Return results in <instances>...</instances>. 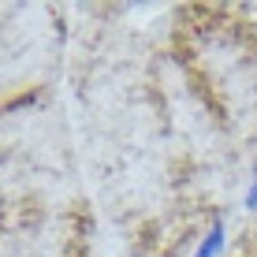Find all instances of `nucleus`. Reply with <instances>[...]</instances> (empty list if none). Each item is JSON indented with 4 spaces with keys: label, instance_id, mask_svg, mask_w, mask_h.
Here are the masks:
<instances>
[{
    "label": "nucleus",
    "instance_id": "obj_1",
    "mask_svg": "<svg viewBox=\"0 0 257 257\" xmlns=\"http://www.w3.org/2000/svg\"><path fill=\"white\" fill-rule=\"evenodd\" d=\"M220 246H224V224L212 227L209 238H205V246H201V250L194 253V257H216V253H220Z\"/></svg>",
    "mask_w": 257,
    "mask_h": 257
},
{
    "label": "nucleus",
    "instance_id": "obj_2",
    "mask_svg": "<svg viewBox=\"0 0 257 257\" xmlns=\"http://www.w3.org/2000/svg\"><path fill=\"white\" fill-rule=\"evenodd\" d=\"M246 205H250V209H257V183H253V190H250V198H246Z\"/></svg>",
    "mask_w": 257,
    "mask_h": 257
}]
</instances>
